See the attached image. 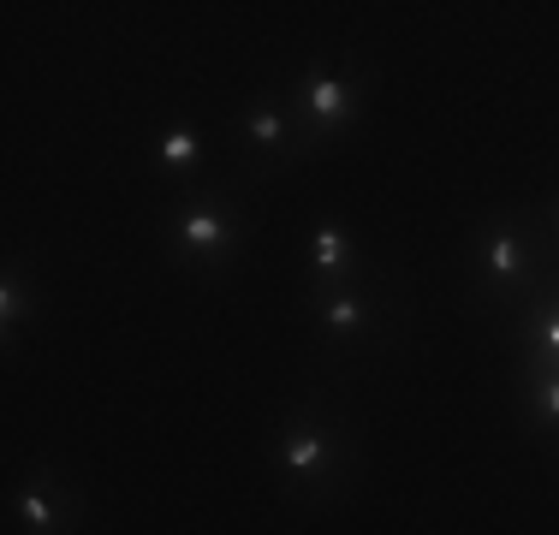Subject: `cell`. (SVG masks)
<instances>
[{"instance_id": "cell-1", "label": "cell", "mask_w": 559, "mask_h": 535, "mask_svg": "<svg viewBox=\"0 0 559 535\" xmlns=\"http://www.w3.org/2000/svg\"><path fill=\"white\" fill-rule=\"evenodd\" d=\"M274 464H280V482H286V500L328 506L352 488L357 452L345 428H334L316 405H298L274 435Z\"/></svg>"}, {"instance_id": "cell-2", "label": "cell", "mask_w": 559, "mask_h": 535, "mask_svg": "<svg viewBox=\"0 0 559 535\" xmlns=\"http://www.w3.org/2000/svg\"><path fill=\"white\" fill-rule=\"evenodd\" d=\"M245 233L250 221L245 203H233V191H179V203L162 214V245L173 250V262L203 268V274L233 262Z\"/></svg>"}, {"instance_id": "cell-3", "label": "cell", "mask_w": 559, "mask_h": 535, "mask_svg": "<svg viewBox=\"0 0 559 535\" xmlns=\"http://www.w3.org/2000/svg\"><path fill=\"white\" fill-rule=\"evenodd\" d=\"M369 102V72L345 60H322L298 78V96H292V114H298V143L304 155H316L334 131H345Z\"/></svg>"}, {"instance_id": "cell-4", "label": "cell", "mask_w": 559, "mask_h": 535, "mask_svg": "<svg viewBox=\"0 0 559 535\" xmlns=\"http://www.w3.org/2000/svg\"><path fill=\"white\" fill-rule=\"evenodd\" d=\"M476 257H483V274H488V304H512V316L524 310L530 298H542V268H536V245H530V233L518 221H495L483 233V245H476Z\"/></svg>"}, {"instance_id": "cell-5", "label": "cell", "mask_w": 559, "mask_h": 535, "mask_svg": "<svg viewBox=\"0 0 559 535\" xmlns=\"http://www.w3.org/2000/svg\"><path fill=\"white\" fill-rule=\"evenodd\" d=\"M381 310H388V298H376V286L364 274L345 280V286L310 292V321L334 352H364L381 333Z\"/></svg>"}, {"instance_id": "cell-6", "label": "cell", "mask_w": 559, "mask_h": 535, "mask_svg": "<svg viewBox=\"0 0 559 535\" xmlns=\"http://www.w3.org/2000/svg\"><path fill=\"white\" fill-rule=\"evenodd\" d=\"M238 138H245V155L257 173H274V167H292L304 160V143H298V114L280 90H257L238 114Z\"/></svg>"}, {"instance_id": "cell-7", "label": "cell", "mask_w": 559, "mask_h": 535, "mask_svg": "<svg viewBox=\"0 0 559 535\" xmlns=\"http://www.w3.org/2000/svg\"><path fill=\"white\" fill-rule=\"evenodd\" d=\"M12 518H19V535H72L84 512H78V500H66L60 476L48 464H36L31 482L19 488V500H12Z\"/></svg>"}, {"instance_id": "cell-8", "label": "cell", "mask_w": 559, "mask_h": 535, "mask_svg": "<svg viewBox=\"0 0 559 535\" xmlns=\"http://www.w3.org/2000/svg\"><path fill=\"white\" fill-rule=\"evenodd\" d=\"M357 274H364V262H357V238L345 233V226L322 221L310 233V280H316V292L345 286V280H357Z\"/></svg>"}, {"instance_id": "cell-9", "label": "cell", "mask_w": 559, "mask_h": 535, "mask_svg": "<svg viewBox=\"0 0 559 535\" xmlns=\"http://www.w3.org/2000/svg\"><path fill=\"white\" fill-rule=\"evenodd\" d=\"M512 340L524 345V357H536V364H559V286L518 310Z\"/></svg>"}, {"instance_id": "cell-10", "label": "cell", "mask_w": 559, "mask_h": 535, "mask_svg": "<svg viewBox=\"0 0 559 535\" xmlns=\"http://www.w3.org/2000/svg\"><path fill=\"white\" fill-rule=\"evenodd\" d=\"M524 405H530L536 435H548L559 447V364H536V357H524Z\"/></svg>"}, {"instance_id": "cell-11", "label": "cell", "mask_w": 559, "mask_h": 535, "mask_svg": "<svg viewBox=\"0 0 559 535\" xmlns=\"http://www.w3.org/2000/svg\"><path fill=\"white\" fill-rule=\"evenodd\" d=\"M203 131L197 126H173V131H162V143H155V167L167 173V179H191L197 167H203Z\"/></svg>"}, {"instance_id": "cell-12", "label": "cell", "mask_w": 559, "mask_h": 535, "mask_svg": "<svg viewBox=\"0 0 559 535\" xmlns=\"http://www.w3.org/2000/svg\"><path fill=\"white\" fill-rule=\"evenodd\" d=\"M24 310H31V292H24V274H19V262H12L7 280H0V328H7V340H19Z\"/></svg>"}, {"instance_id": "cell-13", "label": "cell", "mask_w": 559, "mask_h": 535, "mask_svg": "<svg viewBox=\"0 0 559 535\" xmlns=\"http://www.w3.org/2000/svg\"><path fill=\"white\" fill-rule=\"evenodd\" d=\"M554 233H559V209H554Z\"/></svg>"}]
</instances>
